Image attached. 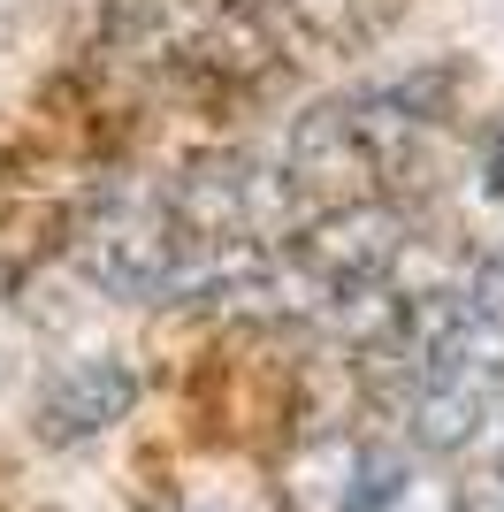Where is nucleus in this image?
Masks as SVG:
<instances>
[{
	"label": "nucleus",
	"mask_w": 504,
	"mask_h": 512,
	"mask_svg": "<svg viewBox=\"0 0 504 512\" xmlns=\"http://www.w3.org/2000/svg\"><path fill=\"white\" fill-rule=\"evenodd\" d=\"M184 260H191V230L168 214L161 192L123 199V207H107L84 230V268L115 299H168L176 276H184Z\"/></svg>",
	"instance_id": "f257e3e1"
},
{
	"label": "nucleus",
	"mask_w": 504,
	"mask_h": 512,
	"mask_svg": "<svg viewBox=\"0 0 504 512\" xmlns=\"http://www.w3.org/2000/svg\"><path fill=\"white\" fill-rule=\"evenodd\" d=\"M398 253H405V214L382 199H336L298 245V260L329 283H390Z\"/></svg>",
	"instance_id": "f03ea898"
},
{
	"label": "nucleus",
	"mask_w": 504,
	"mask_h": 512,
	"mask_svg": "<svg viewBox=\"0 0 504 512\" xmlns=\"http://www.w3.org/2000/svg\"><path fill=\"white\" fill-rule=\"evenodd\" d=\"M130 406H138V367L115 360V352H92V360L62 367V375L39 390V436H54V444H77V436H100V428H115Z\"/></svg>",
	"instance_id": "7ed1b4c3"
},
{
	"label": "nucleus",
	"mask_w": 504,
	"mask_h": 512,
	"mask_svg": "<svg viewBox=\"0 0 504 512\" xmlns=\"http://www.w3.org/2000/svg\"><path fill=\"white\" fill-rule=\"evenodd\" d=\"M359 459H367V451H352L344 436L314 444V451H306V459L291 467V482H283L291 512H352V490H359Z\"/></svg>",
	"instance_id": "20e7f679"
},
{
	"label": "nucleus",
	"mask_w": 504,
	"mask_h": 512,
	"mask_svg": "<svg viewBox=\"0 0 504 512\" xmlns=\"http://www.w3.org/2000/svg\"><path fill=\"white\" fill-rule=\"evenodd\" d=\"M382 512H459V497H451V482H436V474H405Z\"/></svg>",
	"instance_id": "39448f33"
},
{
	"label": "nucleus",
	"mask_w": 504,
	"mask_h": 512,
	"mask_svg": "<svg viewBox=\"0 0 504 512\" xmlns=\"http://www.w3.org/2000/svg\"><path fill=\"white\" fill-rule=\"evenodd\" d=\"M466 299H474V306H489V314H504V245L482 260V268H474V291H466Z\"/></svg>",
	"instance_id": "423d86ee"
},
{
	"label": "nucleus",
	"mask_w": 504,
	"mask_h": 512,
	"mask_svg": "<svg viewBox=\"0 0 504 512\" xmlns=\"http://www.w3.org/2000/svg\"><path fill=\"white\" fill-rule=\"evenodd\" d=\"M482 176H489V192L504 199V123L489 130V146H482Z\"/></svg>",
	"instance_id": "0eeeda50"
},
{
	"label": "nucleus",
	"mask_w": 504,
	"mask_h": 512,
	"mask_svg": "<svg viewBox=\"0 0 504 512\" xmlns=\"http://www.w3.org/2000/svg\"><path fill=\"white\" fill-rule=\"evenodd\" d=\"M466 512H504V497H489V505H466Z\"/></svg>",
	"instance_id": "6e6552de"
}]
</instances>
